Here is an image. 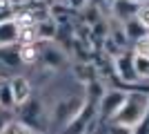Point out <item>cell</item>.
I'll return each mask as SVG.
<instances>
[{
    "mask_svg": "<svg viewBox=\"0 0 149 134\" xmlns=\"http://www.w3.org/2000/svg\"><path fill=\"white\" fill-rule=\"evenodd\" d=\"M147 109H149V94L143 92V89H131L129 96H127V101H125V105L120 107L118 114L113 116L111 123L134 130L138 123L145 119Z\"/></svg>",
    "mask_w": 149,
    "mask_h": 134,
    "instance_id": "obj_1",
    "label": "cell"
},
{
    "mask_svg": "<svg viewBox=\"0 0 149 134\" xmlns=\"http://www.w3.org/2000/svg\"><path fill=\"white\" fill-rule=\"evenodd\" d=\"M96 121H100L98 119V105L87 101V98H82V105L69 119L67 125L62 128V134H91Z\"/></svg>",
    "mask_w": 149,
    "mask_h": 134,
    "instance_id": "obj_2",
    "label": "cell"
},
{
    "mask_svg": "<svg viewBox=\"0 0 149 134\" xmlns=\"http://www.w3.org/2000/svg\"><path fill=\"white\" fill-rule=\"evenodd\" d=\"M113 74H116V81H118V85H116V87H125V89H143V87H138L143 81L138 78L136 60H134V51H131V49L123 51L120 56L113 58Z\"/></svg>",
    "mask_w": 149,
    "mask_h": 134,
    "instance_id": "obj_3",
    "label": "cell"
},
{
    "mask_svg": "<svg viewBox=\"0 0 149 134\" xmlns=\"http://www.w3.org/2000/svg\"><path fill=\"white\" fill-rule=\"evenodd\" d=\"M131 89H125V87H107L105 96L100 98L98 103V119L102 123H111L113 116L120 112V107L125 105V101H127V96H129Z\"/></svg>",
    "mask_w": 149,
    "mask_h": 134,
    "instance_id": "obj_4",
    "label": "cell"
},
{
    "mask_svg": "<svg viewBox=\"0 0 149 134\" xmlns=\"http://www.w3.org/2000/svg\"><path fill=\"white\" fill-rule=\"evenodd\" d=\"M109 9H111V16L116 18V22L125 25L127 20H131V18H136V16H138L140 5L134 2V0H113Z\"/></svg>",
    "mask_w": 149,
    "mask_h": 134,
    "instance_id": "obj_5",
    "label": "cell"
},
{
    "mask_svg": "<svg viewBox=\"0 0 149 134\" xmlns=\"http://www.w3.org/2000/svg\"><path fill=\"white\" fill-rule=\"evenodd\" d=\"M11 89H13V98H16V109H20L22 105L31 101V83L25 76H11Z\"/></svg>",
    "mask_w": 149,
    "mask_h": 134,
    "instance_id": "obj_6",
    "label": "cell"
},
{
    "mask_svg": "<svg viewBox=\"0 0 149 134\" xmlns=\"http://www.w3.org/2000/svg\"><path fill=\"white\" fill-rule=\"evenodd\" d=\"M71 72H74L76 81H78V83H82L85 87L98 78V74H96V67H93V63H89V60H78V63H74Z\"/></svg>",
    "mask_w": 149,
    "mask_h": 134,
    "instance_id": "obj_7",
    "label": "cell"
},
{
    "mask_svg": "<svg viewBox=\"0 0 149 134\" xmlns=\"http://www.w3.org/2000/svg\"><path fill=\"white\" fill-rule=\"evenodd\" d=\"M36 34H38V43H54L58 36V22L56 18L51 16L47 20H40L36 22Z\"/></svg>",
    "mask_w": 149,
    "mask_h": 134,
    "instance_id": "obj_8",
    "label": "cell"
},
{
    "mask_svg": "<svg viewBox=\"0 0 149 134\" xmlns=\"http://www.w3.org/2000/svg\"><path fill=\"white\" fill-rule=\"evenodd\" d=\"M20 65H22V60H20V45L0 47V67L13 69V67H20Z\"/></svg>",
    "mask_w": 149,
    "mask_h": 134,
    "instance_id": "obj_9",
    "label": "cell"
},
{
    "mask_svg": "<svg viewBox=\"0 0 149 134\" xmlns=\"http://www.w3.org/2000/svg\"><path fill=\"white\" fill-rule=\"evenodd\" d=\"M40 60H45V65L47 67H60L65 60H67V54L60 49V47H56V45H45L42 47V58Z\"/></svg>",
    "mask_w": 149,
    "mask_h": 134,
    "instance_id": "obj_10",
    "label": "cell"
},
{
    "mask_svg": "<svg viewBox=\"0 0 149 134\" xmlns=\"http://www.w3.org/2000/svg\"><path fill=\"white\" fill-rule=\"evenodd\" d=\"M0 107L5 112L16 109V98H13V89H11V78L0 76Z\"/></svg>",
    "mask_w": 149,
    "mask_h": 134,
    "instance_id": "obj_11",
    "label": "cell"
},
{
    "mask_svg": "<svg viewBox=\"0 0 149 134\" xmlns=\"http://www.w3.org/2000/svg\"><path fill=\"white\" fill-rule=\"evenodd\" d=\"M7 45H18V25L13 20L0 22V47Z\"/></svg>",
    "mask_w": 149,
    "mask_h": 134,
    "instance_id": "obj_12",
    "label": "cell"
},
{
    "mask_svg": "<svg viewBox=\"0 0 149 134\" xmlns=\"http://www.w3.org/2000/svg\"><path fill=\"white\" fill-rule=\"evenodd\" d=\"M125 34H127V38H129V43H136V40H140V38H145L149 34V29L140 22L138 18H131V20H127L125 22Z\"/></svg>",
    "mask_w": 149,
    "mask_h": 134,
    "instance_id": "obj_13",
    "label": "cell"
},
{
    "mask_svg": "<svg viewBox=\"0 0 149 134\" xmlns=\"http://www.w3.org/2000/svg\"><path fill=\"white\" fill-rule=\"evenodd\" d=\"M42 43H36V45H20V60L22 65H33L36 60L42 58Z\"/></svg>",
    "mask_w": 149,
    "mask_h": 134,
    "instance_id": "obj_14",
    "label": "cell"
},
{
    "mask_svg": "<svg viewBox=\"0 0 149 134\" xmlns=\"http://www.w3.org/2000/svg\"><path fill=\"white\" fill-rule=\"evenodd\" d=\"M5 134H42V132L36 130L33 125H29V123H25L22 119H11L7 130H5Z\"/></svg>",
    "mask_w": 149,
    "mask_h": 134,
    "instance_id": "obj_15",
    "label": "cell"
},
{
    "mask_svg": "<svg viewBox=\"0 0 149 134\" xmlns=\"http://www.w3.org/2000/svg\"><path fill=\"white\" fill-rule=\"evenodd\" d=\"M105 92H107V87H105V83L100 81V78H96L93 83H89L87 87H85V98L87 101H91V103H96L98 105L100 103V98L105 96Z\"/></svg>",
    "mask_w": 149,
    "mask_h": 134,
    "instance_id": "obj_16",
    "label": "cell"
},
{
    "mask_svg": "<svg viewBox=\"0 0 149 134\" xmlns=\"http://www.w3.org/2000/svg\"><path fill=\"white\" fill-rule=\"evenodd\" d=\"M134 60H136L138 78H140L143 83H149V58H143V56H136V54H134Z\"/></svg>",
    "mask_w": 149,
    "mask_h": 134,
    "instance_id": "obj_17",
    "label": "cell"
},
{
    "mask_svg": "<svg viewBox=\"0 0 149 134\" xmlns=\"http://www.w3.org/2000/svg\"><path fill=\"white\" fill-rule=\"evenodd\" d=\"M54 5H60L65 7V9H69V11H80V9H87L89 0H54Z\"/></svg>",
    "mask_w": 149,
    "mask_h": 134,
    "instance_id": "obj_18",
    "label": "cell"
},
{
    "mask_svg": "<svg viewBox=\"0 0 149 134\" xmlns=\"http://www.w3.org/2000/svg\"><path fill=\"white\" fill-rule=\"evenodd\" d=\"M131 51L136 54V56H143V58H149V34L145 38L136 40V43L131 45Z\"/></svg>",
    "mask_w": 149,
    "mask_h": 134,
    "instance_id": "obj_19",
    "label": "cell"
},
{
    "mask_svg": "<svg viewBox=\"0 0 149 134\" xmlns=\"http://www.w3.org/2000/svg\"><path fill=\"white\" fill-rule=\"evenodd\" d=\"M105 134H134V130L125 128V125H116V123H107V132Z\"/></svg>",
    "mask_w": 149,
    "mask_h": 134,
    "instance_id": "obj_20",
    "label": "cell"
},
{
    "mask_svg": "<svg viewBox=\"0 0 149 134\" xmlns=\"http://www.w3.org/2000/svg\"><path fill=\"white\" fill-rule=\"evenodd\" d=\"M140 22H143L145 27L149 29V2H145V5H140V11H138V16H136Z\"/></svg>",
    "mask_w": 149,
    "mask_h": 134,
    "instance_id": "obj_21",
    "label": "cell"
},
{
    "mask_svg": "<svg viewBox=\"0 0 149 134\" xmlns=\"http://www.w3.org/2000/svg\"><path fill=\"white\" fill-rule=\"evenodd\" d=\"M11 119H13V116L9 114V112H5V109L0 112V134H5V130H7V125H9Z\"/></svg>",
    "mask_w": 149,
    "mask_h": 134,
    "instance_id": "obj_22",
    "label": "cell"
},
{
    "mask_svg": "<svg viewBox=\"0 0 149 134\" xmlns=\"http://www.w3.org/2000/svg\"><path fill=\"white\" fill-rule=\"evenodd\" d=\"M134 2H138V5H145V2H149V0H134Z\"/></svg>",
    "mask_w": 149,
    "mask_h": 134,
    "instance_id": "obj_23",
    "label": "cell"
},
{
    "mask_svg": "<svg viewBox=\"0 0 149 134\" xmlns=\"http://www.w3.org/2000/svg\"><path fill=\"white\" fill-rule=\"evenodd\" d=\"M0 112H2V107H0Z\"/></svg>",
    "mask_w": 149,
    "mask_h": 134,
    "instance_id": "obj_24",
    "label": "cell"
},
{
    "mask_svg": "<svg viewBox=\"0 0 149 134\" xmlns=\"http://www.w3.org/2000/svg\"><path fill=\"white\" fill-rule=\"evenodd\" d=\"M42 134H45V132H42Z\"/></svg>",
    "mask_w": 149,
    "mask_h": 134,
    "instance_id": "obj_25",
    "label": "cell"
}]
</instances>
